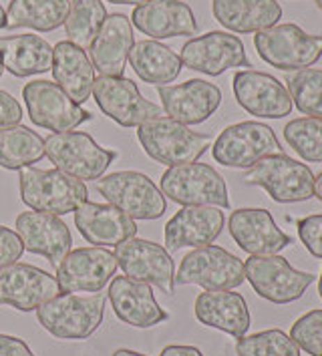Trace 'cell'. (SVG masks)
Segmentation results:
<instances>
[{
    "label": "cell",
    "instance_id": "cell-1",
    "mask_svg": "<svg viewBox=\"0 0 322 356\" xmlns=\"http://www.w3.org/2000/svg\"><path fill=\"white\" fill-rule=\"evenodd\" d=\"M105 294H69L61 292L55 298L40 304L38 324L58 340H85L93 337L105 316Z\"/></svg>",
    "mask_w": 322,
    "mask_h": 356
},
{
    "label": "cell",
    "instance_id": "cell-2",
    "mask_svg": "<svg viewBox=\"0 0 322 356\" xmlns=\"http://www.w3.org/2000/svg\"><path fill=\"white\" fill-rule=\"evenodd\" d=\"M137 139L153 161L168 168L198 161L211 145L208 133L191 131L188 125L168 115L141 123L137 127Z\"/></svg>",
    "mask_w": 322,
    "mask_h": 356
},
{
    "label": "cell",
    "instance_id": "cell-3",
    "mask_svg": "<svg viewBox=\"0 0 322 356\" xmlns=\"http://www.w3.org/2000/svg\"><path fill=\"white\" fill-rule=\"evenodd\" d=\"M20 200L24 206L53 216L73 213L89 200L87 186L61 169H20Z\"/></svg>",
    "mask_w": 322,
    "mask_h": 356
},
{
    "label": "cell",
    "instance_id": "cell-4",
    "mask_svg": "<svg viewBox=\"0 0 322 356\" xmlns=\"http://www.w3.org/2000/svg\"><path fill=\"white\" fill-rule=\"evenodd\" d=\"M246 186H258L278 204H298L314 197V173L286 153H272L256 161L242 175Z\"/></svg>",
    "mask_w": 322,
    "mask_h": 356
},
{
    "label": "cell",
    "instance_id": "cell-5",
    "mask_svg": "<svg viewBox=\"0 0 322 356\" xmlns=\"http://www.w3.org/2000/svg\"><path fill=\"white\" fill-rule=\"evenodd\" d=\"M45 157L75 179L97 181L117 159V151L101 147L89 133L67 131L51 133L45 139Z\"/></svg>",
    "mask_w": 322,
    "mask_h": 356
},
{
    "label": "cell",
    "instance_id": "cell-6",
    "mask_svg": "<svg viewBox=\"0 0 322 356\" xmlns=\"http://www.w3.org/2000/svg\"><path fill=\"white\" fill-rule=\"evenodd\" d=\"M258 56L274 69L300 71L312 67L322 56V37L308 35L298 24H274L254 35Z\"/></svg>",
    "mask_w": 322,
    "mask_h": 356
},
{
    "label": "cell",
    "instance_id": "cell-7",
    "mask_svg": "<svg viewBox=\"0 0 322 356\" xmlns=\"http://www.w3.org/2000/svg\"><path fill=\"white\" fill-rule=\"evenodd\" d=\"M97 191L117 209L137 220H157L166 213L168 202L152 177L139 171H115L97 179Z\"/></svg>",
    "mask_w": 322,
    "mask_h": 356
},
{
    "label": "cell",
    "instance_id": "cell-8",
    "mask_svg": "<svg viewBox=\"0 0 322 356\" xmlns=\"http://www.w3.org/2000/svg\"><path fill=\"white\" fill-rule=\"evenodd\" d=\"M161 193L179 206L230 207L226 179L208 163H182L161 175Z\"/></svg>",
    "mask_w": 322,
    "mask_h": 356
},
{
    "label": "cell",
    "instance_id": "cell-9",
    "mask_svg": "<svg viewBox=\"0 0 322 356\" xmlns=\"http://www.w3.org/2000/svg\"><path fill=\"white\" fill-rule=\"evenodd\" d=\"M246 282L244 262L220 245L193 248L184 256L175 286L195 284L204 290H236Z\"/></svg>",
    "mask_w": 322,
    "mask_h": 356
},
{
    "label": "cell",
    "instance_id": "cell-10",
    "mask_svg": "<svg viewBox=\"0 0 322 356\" xmlns=\"http://www.w3.org/2000/svg\"><path fill=\"white\" fill-rule=\"evenodd\" d=\"M22 99L31 121L53 133L75 131L79 125L93 119V115L75 103L53 81H31L22 87Z\"/></svg>",
    "mask_w": 322,
    "mask_h": 356
},
{
    "label": "cell",
    "instance_id": "cell-11",
    "mask_svg": "<svg viewBox=\"0 0 322 356\" xmlns=\"http://www.w3.org/2000/svg\"><path fill=\"white\" fill-rule=\"evenodd\" d=\"M246 280L254 292L272 304L300 300L308 286L316 280L314 274L294 270L284 256H250L244 262Z\"/></svg>",
    "mask_w": 322,
    "mask_h": 356
},
{
    "label": "cell",
    "instance_id": "cell-12",
    "mask_svg": "<svg viewBox=\"0 0 322 356\" xmlns=\"http://www.w3.org/2000/svg\"><path fill=\"white\" fill-rule=\"evenodd\" d=\"M272 153H280V141L274 129L260 121L230 125L211 145L214 159L224 168L248 169Z\"/></svg>",
    "mask_w": 322,
    "mask_h": 356
},
{
    "label": "cell",
    "instance_id": "cell-13",
    "mask_svg": "<svg viewBox=\"0 0 322 356\" xmlns=\"http://www.w3.org/2000/svg\"><path fill=\"white\" fill-rule=\"evenodd\" d=\"M93 97L99 109L121 127H139L141 123L161 117L163 109L147 101L137 83L127 76H95Z\"/></svg>",
    "mask_w": 322,
    "mask_h": 356
},
{
    "label": "cell",
    "instance_id": "cell-14",
    "mask_svg": "<svg viewBox=\"0 0 322 356\" xmlns=\"http://www.w3.org/2000/svg\"><path fill=\"white\" fill-rule=\"evenodd\" d=\"M113 254L125 276L155 286L168 296L175 292V264L166 245L135 236L115 245Z\"/></svg>",
    "mask_w": 322,
    "mask_h": 356
},
{
    "label": "cell",
    "instance_id": "cell-15",
    "mask_svg": "<svg viewBox=\"0 0 322 356\" xmlns=\"http://www.w3.org/2000/svg\"><path fill=\"white\" fill-rule=\"evenodd\" d=\"M117 268V258L107 248H75L57 266L58 288L69 294H97L113 280Z\"/></svg>",
    "mask_w": 322,
    "mask_h": 356
},
{
    "label": "cell",
    "instance_id": "cell-16",
    "mask_svg": "<svg viewBox=\"0 0 322 356\" xmlns=\"http://www.w3.org/2000/svg\"><path fill=\"white\" fill-rule=\"evenodd\" d=\"M182 65L191 71L218 76L236 67H250L242 38L224 31H209L182 47Z\"/></svg>",
    "mask_w": 322,
    "mask_h": 356
},
{
    "label": "cell",
    "instance_id": "cell-17",
    "mask_svg": "<svg viewBox=\"0 0 322 356\" xmlns=\"http://www.w3.org/2000/svg\"><path fill=\"white\" fill-rule=\"evenodd\" d=\"M57 294H61L57 276L42 268L22 262L0 268V304L19 312H33Z\"/></svg>",
    "mask_w": 322,
    "mask_h": 356
},
{
    "label": "cell",
    "instance_id": "cell-18",
    "mask_svg": "<svg viewBox=\"0 0 322 356\" xmlns=\"http://www.w3.org/2000/svg\"><path fill=\"white\" fill-rule=\"evenodd\" d=\"M232 85L238 105L254 117L282 119L294 107L284 83L262 71H238Z\"/></svg>",
    "mask_w": 322,
    "mask_h": 356
},
{
    "label": "cell",
    "instance_id": "cell-19",
    "mask_svg": "<svg viewBox=\"0 0 322 356\" xmlns=\"http://www.w3.org/2000/svg\"><path fill=\"white\" fill-rule=\"evenodd\" d=\"M227 229L238 248L250 256H272L292 244V238L278 227L264 207H240L232 211Z\"/></svg>",
    "mask_w": 322,
    "mask_h": 356
},
{
    "label": "cell",
    "instance_id": "cell-20",
    "mask_svg": "<svg viewBox=\"0 0 322 356\" xmlns=\"http://www.w3.org/2000/svg\"><path fill=\"white\" fill-rule=\"evenodd\" d=\"M157 95L161 99L163 113L188 127L208 121L222 105L220 87L204 79H190L179 85H163L157 89Z\"/></svg>",
    "mask_w": 322,
    "mask_h": 356
},
{
    "label": "cell",
    "instance_id": "cell-21",
    "mask_svg": "<svg viewBox=\"0 0 322 356\" xmlns=\"http://www.w3.org/2000/svg\"><path fill=\"white\" fill-rule=\"evenodd\" d=\"M107 298L115 316L133 328H152L170 318V314L155 300L152 286L129 276L113 278Z\"/></svg>",
    "mask_w": 322,
    "mask_h": 356
},
{
    "label": "cell",
    "instance_id": "cell-22",
    "mask_svg": "<svg viewBox=\"0 0 322 356\" xmlns=\"http://www.w3.org/2000/svg\"><path fill=\"white\" fill-rule=\"evenodd\" d=\"M226 224L224 211L214 206L182 207L166 224V250L173 254L182 248H204L214 244Z\"/></svg>",
    "mask_w": 322,
    "mask_h": 356
},
{
    "label": "cell",
    "instance_id": "cell-23",
    "mask_svg": "<svg viewBox=\"0 0 322 356\" xmlns=\"http://www.w3.org/2000/svg\"><path fill=\"white\" fill-rule=\"evenodd\" d=\"M17 234L26 252L47 258L53 266H58L73 248L69 225L61 216L45 211H22L17 218Z\"/></svg>",
    "mask_w": 322,
    "mask_h": 356
},
{
    "label": "cell",
    "instance_id": "cell-24",
    "mask_svg": "<svg viewBox=\"0 0 322 356\" xmlns=\"http://www.w3.org/2000/svg\"><path fill=\"white\" fill-rule=\"evenodd\" d=\"M131 24L152 40L191 37L198 33V20L190 4L182 0H150L135 6Z\"/></svg>",
    "mask_w": 322,
    "mask_h": 356
},
{
    "label": "cell",
    "instance_id": "cell-25",
    "mask_svg": "<svg viewBox=\"0 0 322 356\" xmlns=\"http://www.w3.org/2000/svg\"><path fill=\"white\" fill-rule=\"evenodd\" d=\"M77 232L99 248H111L137 236V222L111 204L85 202L73 211Z\"/></svg>",
    "mask_w": 322,
    "mask_h": 356
},
{
    "label": "cell",
    "instance_id": "cell-26",
    "mask_svg": "<svg viewBox=\"0 0 322 356\" xmlns=\"http://www.w3.org/2000/svg\"><path fill=\"white\" fill-rule=\"evenodd\" d=\"M193 314L200 324L222 330L236 340L250 330V310L246 298L234 290H204L193 302Z\"/></svg>",
    "mask_w": 322,
    "mask_h": 356
},
{
    "label": "cell",
    "instance_id": "cell-27",
    "mask_svg": "<svg viewBox=\"0 0 322 356\" xmlns=\"http://www.w3.org/2000/svg\"><path fill=\"white\" fill-rule=\"evenodd\" d=\"M133 44H135V38H133L129 17L121 13L107 15V19L97 33L95 40L89 47L91 51L89 58L97 73L103 76H123Z\"/></svg>",
    "mask_w": 322,
    "mask_h": 356
},
{
    "label": "cell",
    "instance_id": "cell-28",
    "mask_svg": "<svg viewBox=\"0 0 322 356\" xmlns=\"http://www.w3.org/2000/svg\"><path fill=\"white\" fill-rule=\"evenodd\" d=\"M53 76L57 85L69 95L75 103L89 101L93 83H95V67L85 49L73 44L71 40H61L53 47Z\"/></svg>",
    "mask_w": 322,
    "mask_h": 356
},
{
    "label": "cell",
    "instance_id": "cell-29",
    "mask_svg": "<svg viewBox=\"0 0 322 356\" xmlns=\"http://www.w3.org/2000/svg\"><path fill=\"white\" fill-rule=\"evenodd\" d=\"M211 10L224 29L238 35L260 33L282 19L276 0H211Z\"/></svg>",
    "mask_w": 322,
    "mask_h": 356
},
{
    "label": "cell",
    "instance_id": "cell-30",
    "mask_svg": "<svg viewBox=\"0 0 322 356\" xmlns=\"http://www.w3.org/2000/svg\"><path fill=\"white\" fill-rule=\"evenodd\" d=\"M0 63L10 75L26 79L53 69V47L38 35L0 38Z\"/></svg>",
    "mask_w": 322,
    "mask_h": 356
},
{
    "label": "cell",
    "instance_id": "cell-31",
    "mask_svg": "<svg viewBox=\"0 0 322 356\" xmlns=\"http://www.w3.org/2000/svg\"><path fill=\"white\" fill-rule=\"evenodd\" d=\"M129 63H131L135 75L143 83L163 87L173 83L182 73V58L173 53L170 47H166L159 40H139L133 44L129 51Z\"/></svg>",
    "mask_w": 322,
    "mask_h": 356
},
{
    "label": "cell",
    "instance_id": "cell-32",
    "mask_svg": "<svg viewBox=\"0 0 322 356\" xmlns=\"http://www.w3.org/2000/svg\"><path fill=\"white\" fill-rule=\"evenodd\" d=\"M69 0H10L6 8V29H33L51 33L65 24Z\"/></svg>",
    "mask_w": 322,
    "mask_h": 356
},
{
    "label": "cell",
    "instance_id": "cell-33",
    "mask_svg": "<svg viewBox=\"0 0 322 356\" xmlns=\"http://www.w3.org/2000/svg\"><path fill=\"white\" fill-rule=\"evenodd\" d=\"M45 157V139L37 131L15 125L0 131V168L24 169Z\"/></svg>",
    "mask_w": 322,
    "mask_h": 356
},
{
    "label": "cell",
    "instance_id": "cell-34",
    "mask_svg": "<svg viewBox=\"0 0 322 356\" xmlns=\"http://www.w3.org/2000/svg\"><path fill=\"white\" fill-rule=\"evenodd\" d=\"M105 19L107 8L103 0H69V17L65 20V33L73 44L87 51L95 40Z\"/></svg>",
    "mask_w": 322,
    "mask_h": 356
},
{
    "label": "cell",
    "instance_id": "cell-35",
    "mask_svg": "<svg viewBox=\"0 0 322 356\" xmlns=\"http://www.w3.org/2000/svg\"><path fill=\"white\" fill-rule=\"evenodd\" d=\"M286 89L292 105L308 117L322 119V69H300L286 75Z\"/></svg>",
    "mask_w": 322,
    "mask_h": 356
},
{
    "label": "cell",
    "instance_id": "cell-36",
    "mask_svg": "<svg viewBox=\"0 0 322 356\" xmlns=\"http://www.w3.org/2000/svg\"><path fill=\"white\" fill-rule=\"evenodd\" d=\"M284 139L300 159L308 163H322V119H292L286 123Z\"/></svg>",
    "mask_w": 322,
    "mask_h": 356
},
{
    "label": "cell",
    "instance_id": "cell-37",
    "mask_svg": "<svg viewBox=\"0 0 322 356\" xmlns=\"http://www.w3.org/2000/svg\"><path fill=\"white\" fill-rule=\"evenodd\" d=\"M236 353L238 356H300V348L284 330L270 328L238 338Z\"/></svg>",
    "mask_w": 322,
    "mask_h": 356
},
{
    "label": "cell",
    "instance_id": "cell-38",
    "mask_svg": "<svg viewBox=\"0 0 322 356\" xmlns=\"http://www.w3.org/2000/svg\"><path fill=\"white\" fill-rule=\"evenodd\" d=\"M290 338L310 356H322V310H310L290 328Z\"/></svg>",
    "mask_w": 322,
    "mask_h": 356
},
{
    "label": "cell",
    "instance_id": "cell-39",
    "mask_svg": "<svg viewBox=\"0 0 322 356\" xmlns=\"http://www.w3.org/2000/svg\"><path fill=\"white\" fill-rule=\"evenodd\" d=\"M296 229H298V238L304 248L314 258L322 260V213L306 216L303 220H298Z\"/></svg>",
    "mask_w": 322,
    "mask_h": 356
},
{
    "label": "cell",
    "instance_id": "cell-40",
    "mask_svg": "<svg viewBox=\"0 0 322 356\" xmlns=\"http://www.w3.org/2000/svg\"><path fill=\"white\" fill-rule=\"evenodd\" d=\"M24 244L17 232L6 225H0V268L13 266L22 258Z\"/></svg>",
    "mask_w": 322,
    "mask_h": 356
},
{
    "label": "cell",
    "instance_id": "cell-41",
    "mask_svg": "<svg viewBox=\"0 0 322 356\" xmlns=\"http://www.w3.org/2000/svg\"><path fill=\"white\" fill-rule=\"evenodd\" d=\"M22 121V107L10 93L0 89V131L20 125Z\"/></svg>",
    "mask_w": 322,
    "mask_h": 356
},
{
    "label": "cell",
    "instance_id": "cell-42",
    "mask_svg": "<svg viewBox=\"0 0 322 356\" xmlns=\"http://www.w3.org/2000/svg\"><path fill=\"white\" fill-rule=\"evenodd\" d=\"M0 356H35V353L22 338L0 334Z\"/></svg>",
    "mask_w": 322,
    "mask_h": 356
},
{
    "label": "cell",
    "instance_id": "cell-43",
    "mask_svg": "<svg viewBox=\"0 0 322 356\" xmlns=\"http://www.w3.org/2000/svg\"><path fill=\"white\" fill-rule=\"evenodd\" d=\"M159 356H204L200 348L190 346V344H170L161 350Z\"/></svg>",
    "mask_w": 322,
    "mask_h": 356
},
{
    "label": "cell",
    "instance_id": "cell-44",
    "mask_svg": "<svg viewBox=\"0 0 322 356\" xmlns=\"http://www.w3.org/2000/svg\"><path fill=\"white\" fill-rule=\"evenodd\" d=\"M314 197H319V202H322V171L314 177Z\"/></svg>",
    "mask_w": 322,
    "mask_h": 356
},
{
    "label": "cell",
    "instance_id": "cell-45",
    "mask_svg": "<svg viewBox=\"0 0 322 356\" xmlns=\"http://www.w3.org/2000/svg\"><path fill=\"white\" fill-rule=\"evenodd\" d=\"M111 356H150V355H143V353H137V350H129V348H117Z\"/></svg>",
    "mask_w": 322,
    "mask_h": 356
},
{
    "label": "cell",
    "instance_id": "cell-46",
    "mask_svg": "<svg viewBox=\"0 0 322 356\" xmlns=\"http://www.w3.org/2000/svg\"><path fill=\"white\" fill-rule=\"evenodd\" d=\"M107 2H113V4H131V6H139V4H145L150 0H107Z\"/></svg>",
    "mask_w": 322,
    "mask_h": 356
},
{
    "label": "cell",
    "instance_id": "cell-47",
    "mask_svg": "<svg viewBox=\"0 0 322 356\" xmlns=\"http://www.w3.org/2000/svg\"><path fill=\"white\" fill-rule=\"evenodd\" d=\"M2 29H6V10L2 8V4H0V31Z\"/></svg>",
    "mask_w": 322,
    "mask_h": 356
},
{
    "label": "cell",
    "instance_id": "cell-48",
    "mask_svg": "<svg viewBox=\"0 0 322 356\" xmlns=\"http://www.w3.org/2000/svg\"><path fill=\"white\" fill-rule=\"evenodd\" d=\"M319 296H321V300H322V272H321V278H319Z\"/></svg>",
    "mask_w": 322,
    "mask_h": 356
},
{
    "label": "cell",
    "instance_id": "cell-49",
    "mask_svg": "<svg viewBox=\"0 0 322 356\" xmlns=\"http://www.w3.org/2000/svg\"><path fill=\"white\" fill-rule=\"evenodd\" d=\"M314 2H316V6L322 10V0H314Z\"/></svg>",
    "mask_w": 322,
    "mask_h": 356
},
{
    "label": "cell",
    "instance_id": "cell-50",
    "mask_svg": "<svg viewBox=\"0 0 322 356\" xmlns=\"http://www.w3.org/2000/svg\"><path fill=\"white\" fill-rule=\"evenodd\" d=\"M2 71H4V67H2V63H0V76H2Z\"/></svg>",
    "mask_w": 322,
    "mask_h": 356
}]
</instances>
